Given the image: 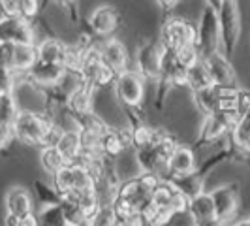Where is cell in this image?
<instances>
[{
    "label": "cell",
    "instance_id": "cell-1",
    "mask_svg": "<svg viewBox=\"0 0 250 226\" xmlns=\"http://www.w3.org/2000/svg\"><path fill=\"white\" fill-rule=\"evenodd\" d=\"M177 147L175 139L169 138L167 134L160 132V136L156 138V141H152L147 147H139L136 149V160L141 172H150L156 174L162 179L167 177L169 170H167V160L171 151Z\"/></svg>",
    "mask_w": 250,
    "mask_h": 226
},
{
    "label": "cell",
    "instance_id": "cell-2",
    "mask_svg": "<svg viewBox=\"0 0 250 226\" xmlns=\"http://www.w3.org/2000/svg\"><path fill=\"white\" fill-rule=\"evenodd\" d=\"M53 119L34 110H19L12 125L13 138L28 145H42Z\"/></svg>",
    "mask_w": 250,
    "mask_h": 226
},
{
    "label": "cell",
    "instance_id": "cell-3",
    "mask_svg": "<svg viewBox=\"0 0 250 226\" xmlns=\"http://www.w3.org/2000/svg\"><path fill=\"white\" fill-rule=\"evenodd\" d=\"M55 181L53 187L59 190L61 196L66 194H85V192H92L96 190V181L90 176L85 166L77 162H68L62 166L59 172L53 174Z\"/></svg>",
    "mask_w": 250,
    "mask_h": 226
},
{
    "label": "cell",
    "instance_id": "cell-4",
    "mask_svg": "<svg viewBox=\"0 0 250 226\" xmlns=\"http://www.w3.org/2000/svg\"><path fill=\"white\" fill-rule=\"evenodd\" d=\"M198 47H200L201 59L218 53L220 44H222V32H220V21H218V12L216 6L207 2V6L203 8L198 26V40H196Z\"/></svg>",
    "mask_w": 250,
    "mask_h": 226
},
{
    "label": "cell",
    "instance_id": "cell-5",
    "mask_svg": "<svg viewBox=\"0 0 250 226\" xmlns=\"http://www.w3.org/2000/svg\"><path fill=\"white\" fill-rule=\"evenodd\" d=\"M216 12H218V21H220L224 49L228 55H231L241 36V13H239L237 0H218Z\"/></svg>",
    "mask_w": 250,
    "mask_h": 226
},
{
    "label": "cell",
    "instance_id": "cell-6",
    "mask_svg": "<svg viewBox=\"0 0 250 226\" xmlns=\"http://www.w3.org/2000/svg\"><path fill=\"white\" fill-rule=\"evenodd\" d=\"M79 72L83 75L85 83L92 85L94 89L105 87V85L113 83L115 77H117V72L113 68H109L105 64V61L102 59L100 47H87Z\"/></svg>",
    "mask_w": 250,
    "mask_h": 226
},
{
    "label": "cell",
    "instance_id": "cell-7",
    "mask_svg": "<svg viewBox=\"0 0 250 226\" xmlns=\"http://www.w3.org/2000/svg\"><path fill=\"white\" fill-rule=\"evenodd\" d=\"M115 94L125 108H139L145 94L143 75L134 70H125L115 77Z\"/></svg>",
    "mask_w": 250,
    "mask_h": 226
},
{
    "label": "cell",
    "instance_id": "cell-8",
    "mask_svg": "<svg viewBox=\"0 0 250 226\" xmlns=\"http://www.w3.org/2000/svg\"><path fill=\"white\" fill-rule=\"evenodd\" d=\"M239 123V115L235 110H218L214 113H209L205 123L201 126V134L198 143H213L216 139L226 136L228 132H231L235 125Z\"/></svg>",
    "mask_w": 250,
    "mask_h": 226
},
{
    "label": "cell",
    "instance_id": "cell-9",
    "mask_svg": "<svg viewBox=\"0 0 250 226\" xmlns=\"http://www.w3.org/2000/svg\"><path fill=\"white\" fill-rule=\"evenodd\" d=\"M196 40H198V28L188 23L187 19H169L167 23H164L160 42L166 49L177 51L183 45L196 44Z\"/></svg>",
    "mask_w": 250,
    "mask_h": 226
},
{
    "label": "cell",
    "instance_id": "cell-10",
    "mask_svg": "<svg viewBox=\"0 0 250 226\" xmlns=\"http://www.w3.org/2000/svg\"><path fill=\"white\" fill-rule=\"evenodd\" d=\"M164 53H166V47L164 44L158 40L154 42H149L145 44L141 49L138 51V72L143 75V79H160V74H162V61H164Z\"/></svg>",
    "mask_w": 250,
    "mask_h": 226
},
{
    "label": "cell",
    "instance_id": "cell-11",
    "mask_svg": "<svg viewBox=\"0 0 250 226\" xmlns=\"http://www.w3.org/2000/svg\"><path fill=\"white\" fill-rule=\"evenodd\" d=\"M0 42L8 44H34V30L30 21L21 15H4L0 19Z\"/></svg>",
    "mask_w": 250,
    "mask_h": 226
},
{
    "label": "cell",
    "instance_id": "cell-12",
    "mask_svg": "<svg viewBox=\"0 0 250 226\" xmlns=\"http://www.w3.org/2000/svg\"><path fill=\"white\" fill-rule=\"evenodd\" d=\"M64 72H66V66H64V64L47 63V61H40V59H38L36 63L32 64L26 72H23V74H25L26 79H28L30 83H34L36 87L53 89L61 81V77L64 75Z\"/></svg>",
    "mask_w": 250,
    "mask_h": 226
},
{
    "label": "cell",
    "instance_id": "cell-13",
    "mask_svg": "<svg viewBox=\"0 0 250 226\" xmlns=\"http://www.w3.org/2000/svg\"><path fill=\"white\" fill-rule=\"evenodd\" d=\"M211 198L214 203L216 223H226L235 217L239 207V190L235 185H224V187L214 188L211 192Z\"/></svg>",
    "mask_w": 250,
    "mask_h": 226
},
{
    "label": "cell",
    "instance_id": "cell-14",
    "mask_svg": "<svg viewBox=\"0 0 250 226\" xmlns=\"http://www.w3.org/2000/svg\"><path fill=\"white\" fill-rule=\"evenodd\" d=\"M6 225L21 226V219L32 213V196L23 187H13L6 196Z\"/></svg>",
    "mask_w": 250,
    "mask_h": 226
},
{
    "label": "cell",
    "instance_id": "cell-15",
    "mask_svg": "<svg viewBox=\"0 0 250 226\" xmlns=\"http://www.w3.org/2000/svg\"><path fill=\"white\" fill-rule=\"evenodd\" d=\"M203 63L207 66L211 79H213L214 85H220V87H237L235 85V72H233V66L229 64L228 57H224L220 51L213 53L209 57L203 59Z\"/></svg>",
    "mask_w": 250,
    "mask_h": 226
},
{
    "label": "cell",
    "instance_id": "cell-16",
    "mask_svg": "<svg viewBox=\"0 0 250 226\" xmlns=\"http://www.w3.org/2000/svg\"><path fill=\"white\" fill-rule=\"evenodd\" d=\"M100 47V53H102V59L105 61V64L113 68L117 74H121V72H125L128 70V51L126 47L123 45V42H119V40H115V38H105L104 42H102Z\"/></svg>",
    "mask_w": 250,
    "mask_h": 226
},
{
    "label": "cell",
    "instance_id": "cell-17",
    "mask_svg": "<svg viewBox=\"0 0 250 226\" xmlns=\"http://www.w3.org/2000/svg\"><path fill=\"white\" fill-rule=\"evenodd\" d=\"M117 25H119V13L111 6L96 8L88 19V26L96 36H109Z\"/></svg>",
    "mask_w": 250,
    "mask_h": 226
},
{
    "label": "cell",
    "instance_id": "cell-18",
    "mask_svg": "<svg viewBox=\"0 0 250 226\" xmlns=\"http://www.w3.org/2000/svg\"><path fill=\"white\" fill-rule=\"evenodd\" d=\"M188 211H190L192 219H194V225H214L216 223L213 198L207 192H201L198 196L190 198Z\"/></svg>",
    "mask_w": 250,
    "mask_h": 226
},
{
    "label": "cell",
    "instance_id": "cell-19",
    "mask_svg": "<svg viewBox=\"0 0 250 226\" xmlns=\"http://www.w3.org/2000/svg\"><path fill=\"white\" fill-rule=\"evenodd\" d=\"M167 170H169L167 177L185 176V174L194 172V170H196V157H194V151L177 143V147L171 151V155H169ZM167 177H166V179H167Z\"/></svg>",
    "mask_w": 250,
    "mask_h": 226
},
{
    "label": "cell",
    "instance_id": "cell-20",
    "mask_svg": "<svg viewBox=\"0 0 250 226\" xmlns=\"http://www.w3.org/2000/svg\"><path fill=\"white\" fill-rule=\"evenodd\" d=\"M94 90L96 89L92 87V85H88L85 83L81 89H77L74 94L66 100L64 104V108L68 110V112L75 115V117H79V115H85V113H90L92 112V98H94Z\"/></svg>",
    "mask_w": 250,
    "mask_h": 226
},
{
    "label": "cell",
    "instance_id": "cell-21",
    "mask_svg": "<svg viewBox=\"0 0 250 226\" xmlns=\"http://www.w3.org/2000/svg\"><path fill=\"white\" fill-rule=\"evenodd\" d=\"M167 181H169L181 194H185L188 200L203 192V174L196 172V170L190 172V174H185V176L167 177Z\"/></svg>",
    "mask_w": 250,
    "mask_h": 226
},
{
    "label": "cell",
    "instance_id": "cell-22",
    "mask_svg": "<svg viewBox=\"0 0 250 226\" xmlns=\"http://www.w3.org/2000/svg\"><path fill=\"white\" fill-rule=\"evenodd\" d=\"M38 47V59L40 61H47V63H59L64 64L66 61V53L68 45H64L61 40L57 38H45L36 45Z\"/></svg>",
    "mask_w": 250,
    "mask_h": 226
},
{
    "label": "cell",
    "instance_id": "cell-23",
    "mask_svg": "<svg viewBox=\"0 0 250 226\" xmlns=\"http://www.w3.org/2000/svg\"><path fill=\"white\" fill-rule=\"evenodd\" d=\"M38 61L36 44H13V72L23 74Z\"/></svg>",
    "mask_w": 250,
    "mask_h": 226
},
{
    "label": "cell",
    "instance_id": "cell-24",
    "mask_svg": "<svg viewBox=\"0 0 250 226\" xmlns=\"http://www.w3.org/2000/svg\"><path fill=\"white\" fill-rule=\"evenodd\" d=\"M59 151L66 157L68 162H74L75 158L79 157V153L83 151V143H81V134L77 128H70V130H64L59 143H57Z\"/></svg>",
    "mask_w": 250,
    "mask_h": 226
},
{
    "label": "cell",
    "instance_id": "cell-25",
    "mask_svg": "<svg viewBox=\"0 0 250 226\" xmlns=\"http://www.w3.org/2000/svg\"><path fill=\"white\" fill-rule=\"evenodd\" d=\"M187 85L192 89L194 92L214 85L213 79H211V74H209L207 66H205V63H203V59L198 61L196 64H192V66L187 70Z\"/></svg>",
    "mask_w": 250,
    "mask_h": 226
},
{
    "label": "cell",
    "instance_id": "cell-26",
    "mask_svg": "<svg viewBox=\"0 0 250 226\" xmlns=\"http://www.w3.org/2000/svg\"><path fill=\"white\" fill-rule=\"evenodd\" d=\"M38 223L45 226H66L68 221H66V215H64V207L62 203H51V205H45L42 209V213L38 215Z\"/></svg>",
    "mask_w": 250,
    "mask_h": 226
},
{
    "label": "cell",
    "instance_id": "cell-27",
    "mask_svg": "<svg viewBox=\"0 0 250 226\" xmlns=\"http://www.w3.org/2000/svg\"><path fill=\"white\" fill-rule=\"evenodd\" d=\"M66 164H68V160H66V157H64L62 153L59 151L57 145H47V147H43V151H42V166H43L49 174L59 172Z\"/></svg>",
    "mask_w": 250,
    "mask_h": 226
},
{
    "label": "cell",
    "instance_id": "cell-28",
    "mask_svg": "<svg viewBox=\"0 0 250 226\" xmlns=\"http://www.w3.org/2000/svg\"><path fill=\"white\" fill-rule=\"evenodd\" d=\"M19 104L13 92H4L2 94V100H0V123H6V125H13L17 113H19Z\"/></svg>",
    "mask_w": 250,
    "mask_h": 226
},
{
    "label": "cell",
    "instance_id": "cell-29",
    "mask_svg": "<svg viewBox=\"0 0 250 226\" xmlns=\"http://www.w3.org/2000/svg\"><path fill=\"white\" fill-rule=\"evenodd\" d=\"M160 136V130H154L150 126L145 125H136L132 126V139H134V147L139 149V147H147L152 141H156V138Z\"/></svg>",
    "mask_w": 250,
    "mask_h": 226
},
{
    "label": "cell",
    "instance_id": "cell-30",
    "mask_svg": "<svg viewBox=\"0 0 250 226\" xmlns=\"http://www.w3.org/2000/svg\"><path fill=\"white\" fill-rule=\"evenodd\" d=\"M36 192L40 202H43V205H51V203H59L61 202V194L55 187H47L42 181H36Z\"/></svg>",
    "mask_w": 250,
    "mask_h": 226
},
{
    "label": "cell",
    "instance_id": "cell-31",
    "mask_svg": "<svg viewBox=\"0 0 250 226\" xmlns=\"http://www.w3.org/2000/svg\"><path fill=\"white\" fill-rule=\"evenodd\" d=\"M38 8H40V0H17L15 4V13L21 15L26 21H32L36 17Z\"/></svg>",
    "mask_w": 250,
    "mask_h": 226
},
{
    "label": "cell",
    "instance_id": "cell-32",
    "mask_svg": "<svg viewBox=\"0 0 250 226\" xmlns=\"http://www.w3.org/2000/svg\"><path fill=\"white\" fill-rule=\"evenodd\" d=\"M15 72L0 66V92H13L15 89Z\"/></svg>",
    "mask_w": 250,
    "mask_h": 226
},
{
    "label": "cell",
    "instance_id": "cell-33",
    "mask_svg": "<svg viewBox=\"0 0 250 226\" xmlns=\"http://www.w3.org/2000/svg\"><path fill=\"white\" fill-rule=\"evenodd\" d=\"M12 139H13L12 126L6 125V123H0V151L4 149V147H8L12 143Z\"/></svg>",
    "mask_w": 250,
    "mask_h": 226
},
{
    "label": "cell",
    "instance_id": "cell-34",
    "mask_svg": "<svg viewBox=\"0 0 250 226\" xmlns=\"http://www.w3.org/2000/svg\"><path fill=\"white\" fill-rule=\"evenodd\" d=\"M59 2H61V4H64V6H68V8H70V6H75V2H77V0H59Z\"/></svg>",
    "mask_w": 250,
    "mask_h": 226
}]
</instances>
